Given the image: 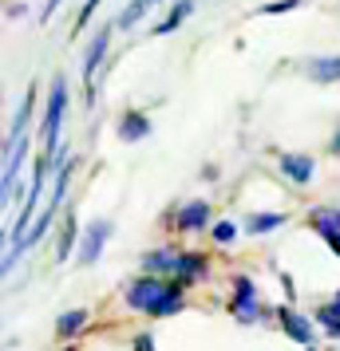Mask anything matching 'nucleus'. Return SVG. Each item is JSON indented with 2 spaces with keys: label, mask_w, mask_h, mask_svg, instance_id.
<instances>
[{
  "label": "nucleus",
  "mask_w": 340,
  "mask_h": 351,
  "mask_svg": "<svg viewBox=\"0 0 340 351\" xmlns=\"http://www.w3.org/2000/svg\"><path fill=\"white\" fill-rule=\"evenodd\" d=\"M111 28L115 24H107L103 32L91 36V48H87V56H83V87H87V99H91V80H95L99 64H103V56H107V44H111Z\"/></svg>",
  "instance_id": "39448f33"
},
{
  "label": "nucleus",
  "mask_w": 340,
  "mask_h": 351,
  "mask_svg": "<svg viewBox=\"0 0 340 351\" xmlns=\"http://www.w3.org/2000/svg\"><path fill=\"white\" fill-rule=\"evenodd\" d=\"M103 4V0H83V8H80V20H76V32H83L87 28V20L95 16V8Z\"/></svg>",
  "instance_id": "5701e85b"
},
{
  "label": "nucleus",
  "mask_w": 340,
  "mask_h": 351,
  "mask_svg": "<svg viewBox=\"0 0 340 351\" xmlns=\"http://www.w3.org/2000/svg\"><path fill=\"white\" fill-rule=\"evenodd\" d=\"M174 261H179V256H174V253H166V249H159V253H146V256H143V272H150V276L174 272Z\"/></svg>",
  "instance_id": "a211bd4d"
},
{
  "label": "nucleus",
  "mask_w": 340,
  "mask_h": 351,
  "mask_svg": "<svg viewBox=\"0 0 340 351\" xmlns=\"http://www.w3.org/2000/svg\"><path fill=\"white\" fill-rule=\"evenodd\" d=\"M135 351H155V339H150V335H139V339H135Z\"/></svg>",
  "instance_id": "393cba45"
},
{
  "label": "nucleus",
  "mask_w": 340,
  "mask_h": 351,
  "mask_svg": "<svg viewBox=\"0 0 340 351\" xmlns=\"http://www.w3.org/2000/svg\"><path fill=\"white\" fill-rule=\"evenodd\" d=\"M76 229H80V225H76V217H71V221H67V229H64V256L71 253V245H76V237H80Z\"/></svg>",
  "instance_id": "b1692460"
},
{
  "label": "nucleus",
  "mask_w": 340,
  "mask_h": 351,
  "mask_svg": "<svg viewBox=\"0 0 340 351\" xmlns=\"http://www.w3.org/2000/svg\"><path fill=\"white\" fill-rule=\"evenodd\" d=\"M285 225V213H249L245 217V233H273Z\"/></svg>",
  "instance_id": "f3484780"
},
{
  "label": "nucleus",
  "mask_w": 340,
  "mask_h": 351,
  "mask_svg": "<svg viewBox=\"0 0 340 351\" xmlns=\"http://www.w3.org/2000/svg\"><path fill=\"white\" fill-rule=\"evenodd\" d=\"M317 324H321V328L332 335V339H340V308H337V304L321 308V312H317Z\"/></svg>",
  "instance_id": "aec40b11"
},
{
  "label": "nucleus",
  "mask_w": 340,
  "mask_h": 351,
  "mask_svg": "<svg viewBox=\"0 0 340 351\" xmlns=\"http://www.w3.org/2000/svg\"><path fill=\"white\" fill-rule=\"evenodd\" d=\"M150 134V119H146L143 111H123L119 114V138L123 143H139V138H146Z\"/></svg>",
  "instance_id": "9b49d317"
},
{
  "label": "nucleus",
  "mask_w": 340,
  "mask_h": 351,
  "mask_svg": "<svg viewBox=\"0 0 340 351\" xmlns=\"http://www.w3.org/2000/svg\"><path fill=\"white\" fill-rule=\"evenodd\" d=\"M305 71L313 83H340V56H313Z\"/></svg>",
  "instance_id": "9d476101"
},
{
  "label": "nucleus",
  "mask_w": 340,
  "mask_h": 351,
  "mask_svg": "<svg viewBox=\"0 0 340 351\" xmlns=\"http://www.w3.org/2000/svg\"><path fill=\"white\" fill-rule=\"evenodd\" d=\"M305 0H269V4H261L258 12L261 16H285V12H293V8H301Z\"/></svg>",
  "instance_id": "412c9836"
},
{
  "label": "nucleus",
  "mask_w": 340,
  "mask_h": 351,
  "mask_svg": "<svg viewBox=\"0 0 340 351\" xmlns=\"http://www.w3.org/2000/svg\"><path fill=\"white\" fill-rule=\"evenodd\" d=\"M190 12H194V4H190V0H174V4H170V16L162 20V24H155V36L174 32L182 20H190Z\"/></svg>",
  "instance_id": "2eb2a0df"
},
{
  "label": "nucleus",
  "mask_w": 340,
  "mask_h": 351,
  "mask_svg": "<svg viewBox=\"0 0 340 351\" xmlns=\"http://www.w3.org/2000/svg\"><path fill=\"white\" fill-rule=\"evenodd\" d=\"M162 292H166V285H162L159 276L146 272L143 280H135V285L127 288V308H135V312H150V308L159 304Z\"/></svg>",
  "instance_id": "7ed1b4c3"
},
{
  "label": "nucleus",
  "mask_w": 340,
  "mask_h": 351,
  "mask_svg": "<svg viewBox=\"0 0 340 351\" xmlns=\"http://www.w3.org/2000/svg\"><path fill=\"white\" fill-rule=\"evenodd\" d=\"M64 111H67V83H64V75H56L52 80V91H48V114H44V158H52L56 146H60Z\"/></svg>",
  "instance_id": "f257e3e1"
},
{
  "label": "nucleus",
  "mask_w": 340,
  "mask_h": 351,
  "mask_svg": "<svg viewBox=\"0 0 340 351\" xmlns=\"http://www.w3.org/2000/svg\"><path fill=\"white\" fill-rule=\"evenodd\" d=\"M182 292H186V280H174V285H166V292L159 296V304L146 312V316H174V312H182Z\"/></svg>",
  "instance_id": "f8f14e48"
},
{
  "label": "nucleus",
  "mask_w": 340,
  "mask_h": 351,
  "mask_svg": "<svg viewBox=\"0 0 340 351\" xmlns=\"http://www.w3.org/2000/svg\"><path fill=\"white\" fill-rule=\"evenodd\" d=\"M210 233H214V241H218V245H229V241L238 237V225H234V221H218Z\"/></svg>",
  "instance_id": "4be33fe9"
},
{
  "label": "nucleus",
  "mask_w": 340,
  "mask_h": 351,
  "mask_svg": "<svg viewBox=\"0 0 340 351\" xmlns=\"http://www.w3.org/2000/svg\"><path fill=\"white\" fill-rule=\"evenodd\" d=\"M308 221L317 233H328V229H340V209H313L308 213Z\"/></svg>",
  "instance_id": "6ab92c4d"
},
{
  "label": "nucleus",
  "mask_w": 340,
  "mask_h": 351,
  "mask_svg": "<svg viewBox=\"0 0 340 351\" xmlns=\"http://www.w3.org/2000/svg\"><path fill=\"white\" fill-rule=\"evenodd\" d=\"M332 154H340V130H337V138H332Z\"/></svg>",
  "instance_id": "bb28decb"
},
{
  "label": "nucleus",
  "mask_w": 340,
  "mask_h": 351,
  "mask_svg": "<svg viewBox=\"0 0 340 351\" xmlns=\"http://www.w3.org/2000/svg\"><path fill=\"white\" fill-rule=\"evenodd\" d=\"M332 304H337V308H340V292H337V300H332Z\"/></svg>",
  "instance_id": "cd10ccee"
},
{
  "label": "nucleus",
  "mask_w": 340,
  "mask_h": 351,
  "mask_svg": "<svg viewBox=\"0 0 340 351\" xmlns=\"http://www.w3.org/2000/svg\"><path fill=\"white\" fill-rule=\"evenodd\" d=\"M32 111H36V87H28V95H24V103H20L12 127H8V138H4V146H8V150L28 138V119H32Z\"/></svg>",
  "instance_id": "6e6552de"
},
{
  "label": "nucleus",
  "mask_w": 340,
  "mask_h": 351,
  "mask_svg": "<svg viewBox=\"0 0 340 351\" xmlns=\"http://www.w3.org/2000/svg\"><path fill=\"white\" fill-rule=\"evenodd\" d=\"M60 4H64V0H48V8L40 12V20H52V16H56V12H60Z\"/></svg>",
  "instance_id": "a878e982"
},
{
  "label": "nucleus",
  "mask_w": 340,
  "mask_h": 351,
  "mask_svg": "<svg viewBox=\"0 0 340 351\" xmlns=\"http://www.w3.org/2000/svg\"><path fill=\"white\" fill-rule=\"evenodd\" d=\"M277 319H281V332L289 335L293 343H301V348L313 343V324L305 316H297L293 308H277Z\"/></svg>",
  "instance_id": "0eeeda50"
},
{
  "label": "nucleus",
  "mask_w": 340,
  "mask_h": 351,
  "mask_svg": "<svg viewBox=\"0 0 340 351\" xmlns=\"http://www.w3.org/2000/svg\"><path fill=\"white\" fill-rule=\"evenodd\" d=\"M83 324H87V308H71V312H64V316L56 319V335L71 339V335L83 332Z\"/></svg>",
  "instance_id": "dca6fc26"
},
{
  "label": "nucleus",
  "mask_w": 340,
  "mask_h": 351,
  "mask_svg": "<svg viewBox=\"0 0 340 351\" xmlns=\"http://www.w3.org/2000/svg\"><path fill=\"white\" fill-rule=\"evenodd\" d=\"M174 276H182L186 285H190V280H198V276H206V256L179 253V261H174Z\"/></svg>",
  "instance_id": "ddd939ff"
},
{
  "label": "nucleus",
  "mask_w": 340,
  "mask_h": 351,
  "mask_svg": "<svg viewBox=\"0 0 340 351\" xmlns=\"http://www.w3.org/2000/svg\"><path fill=\"white\" fill-rule=\"evenodd\" d=\"M111 241V221H91L80 237V265H95L103 245Z\"/></svg>",
  "instance_id": "20e7f679"
},
{
  "label": "nucleus",
  "mask_w": 340,
  "mask_h": 351,
  "mask_svg": "<svg viewBox=\"0 0 340 351\" xmlns=\"http://www.w3.org/2000/svg\"><path fill=\"white\" fill-rule=\"evenodd\" d=\"M234 316L238 324H258L261 319V304H258V285L249 276L234 280Z\"/></svg>",
  "instance_id": "f03ea898"
},
{
  "label": "nucleus",
  "mask_w": 340,
  "mask_h": 351,
  "mask_svg": "<svg viewBox=\"0 0 340 351\" xmlns=\"http://www.w3.org/2000/svg\"><path fill=\"white\" fill-rule=\"evenodd\" d=\"M277 170L289 182H297V186H308L313 174H317V162L305 158V154H277Z\"/></svg>",
  "instance_id": "423d86ee"
},
{
  "label": "nucleus",
  "mask_w": 340,
  "mask_h": 351,
  "mask_svg": "<svg viewBox=\"0 0 340 351\" xmlns=\"http://www.w3.org/2000/svg\"><path fill=\"white\" fill-rule=\"evenodd\" d=\"M305 351H317V348H313V343H308V348H305Z\"/></svg>",
  "instance_id": "c85d7f7f"
},
{
  "label": "nucleus",
  "mask_w": 340,
  "mask_h": 351,
  "mask_svg": "<svg viewBox=\"0 0 340 351\" xmlns=\"http://www.w3.org/2000/svg\"><path fill=\"white\" fill-rule=\"evenodd\" d=\"M174 225H179L182 233H198V229H206V225H210V206H206V202H190V206H182L179 217H174Z\"/></svg>",
  "instance_id": "1a4fd4ad"
},
{
  "label": "nucleus",
  "mask_w": 340,
  "mask_h": 351,
  "mask_svg": "<svg viewBox=\"0 0 340 351\" xmlns=\"http://www.w3.org/2000/svg\"><path fill=\"white\" fill-rule=\"evenodd\" d=\"M155 4H159V0H131L127 8H123V12L115 16V28H119V32L135 28V24H139V20L146 16V8H155Z\"/></svg>",
  "instance_id": "4468645a"
}]
</instances>
